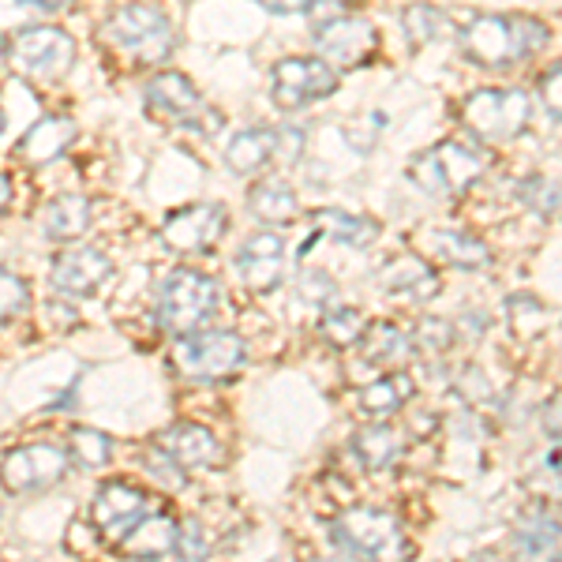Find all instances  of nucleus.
<instances>
[{
    "mask_svg": "<svg viewBox=\"0 0 562 562\" xmlns=\"http://www.w3.org/2000/svg\"><path fill=\"white\" fill-rule=\"evenodd\" d=\"M548 45V26L529 15H476L461 31V49L480 68H510Z\"/></svg>",
    "mask_w": 562,
    "mask_h": 562,
    "instance_id": "obj_1",
    "label": "nucleus"
},
{
    "mask_svg": "<svg viewBox=\"0 0 562 562\" xmlns=\"http://www.w3.org/2000/svg\"><path fill=\"white\" fill-rule=\"evenodd\" d=\"M330 537L357 562H409L413 543L402 521L375 506H357L330 521Z\"/></svg>",
    "mask_w": 562,
    "mask_h": 562,
    "instance_id": "obj_2",
    "label": "nucleus"
},
{
    "mask_svg": "<svg viewBox=\"0 0 562 562\" xmlns=\"http://www.w3.org/2000/svg\"><path fill=\"white\" fill-rule=\"evenodd\" d=\"M217 307V281L203 270H169L161 278L158 293H154V319H158L161 330L177 334V338H188L199 326L214 315Z\"/></svg>",
    "mask_w": 562,
    "mask_h": 562,
    "instance_id": "obj_3",
    "label": "nucleus"
},
{
    "mask_svg": "<svg viewBox=\"0 0 562 562\" xmlns=\"http://www.w3.org/2000/svg\"><path fill=\"white\" fill-rule=\"evenodd\" d=\"M105 38L121 53H128L139 65H158L173 53V23L161 8L150 4H128L116 8L113 20L105 26Z\"/></svg>",
    "mask_w": 562,
    "mask_h": 562,
    "instance_id": "obj_4",
    "label": "nucleus"
},
{
    "mask_svg": "<svg viewBox=\"0 0 562 562\" xmlns=\"http://www.w3.org/2000/svg\"><path fill=\"white\" fill-rule=\"evenodd\" d=\"M413 180L416 188H424L428 195H461L473 180L484 173V158L465 147V143H439L428 154L413 161Z\"/></svg>",
    "mask_w": 562,
    "mask_h": 562,
    "instance_id": "obj_5",
    "label": "nucleus"
},
{
    "mask_svg": "<svg viewBox=\"0 0 562 562\" xmlns=\"http://www.w3.org/2000/svg\"><path fill=\"white\" fill-rule=\"evenodd\" d=\"M529 94L525 90H473L465 98V124L480 139L487 143H506L518 139L529 124Z\"/></svg>",
    "mask_w": 562,
    "mask_h": 562,
    "instance_id": "obj_6",
    "label": "nucleus"
},
{
    "mask_svg": "<svg viewBox=\"0 0 562 562\" xmlns=\"http://www.w3.org/2000/svg\"><path fill=\"white\" fill-rule=\"evenodd\" d=\"M173 360L192 379H225L244 368L248 346L233 330H195L188 338H180Z\"/></svg>",
    "mask_w": 562,
    "mask_h": 562,
    "instance_id": "obj_7",
    "label": "nucleus"
},
{
    "mask_svg": "<svg viewBox=\"0 0 562 562\" xmlns=\"http://www.w3.org/2000/svg\"><path fill=\"white\" fill-rule=\"evenodd\" d=\"M68 465H71L68 447H57V442H26V447H15L0 458V484L15 495L45 492V487L60 484Z\"/></svg>",
    "mask_w": 562,
    "mask_h": 562,
    "instance_id": "obj_8",
    "label": "nucleus"
},
{
    "mask_svg": "<svg viewBox=\"0 0 562 562\" xmlns=\"http://www.w3.org/2000/svg\"><path fill=\"white\" fill-rule=\"evenodd\" d=\"M76 60V42H71L68 31L53 23H34L23 26L12 42V65L23 71V76L34 79H57L65 76Z\"/></svg>",
    "mask_w": 562,
    "mask_h": 562,
    "instance_id": "obj_9",
    "label": "nucleus"
},
{
    "mask_svg": "<svg viewBox=\"0 0 562 562\" xmlns=\"http://www.w3.org/2000/svg\"><path fill=\"white\" fill-rule=\"evenodd\" d=\"M150 514V495L124 480H109L90 498V521H94L98 537L109 543H121L128 532Z\"/></svg>",
    "mask_w": 562,
    "mask_h": 562,
    "instance_id": "obj_10",
    "label": "nucleus"
},
{
    "mask_svg": "<svg viewBox=\"0 0 562 562\" xmlns=\"http://www.w3.org/2000/svg\"><path fill=\"white\" fill-rule=\"evenodd\" d=\"M270 90H274V102L281 109H301L307 102H319V98L334 94L338 90V71L319 57H289L274 65Z\"/></svg>",
    "mask_w": 562,
    "mask_h": 562,
    "instance_id": "obj_11",
    "label": "nucleus"
},
{
    "mask_svg": "<svg viewBox=\"0 0 562 562\" xmlns=\"http://www.w3.org/2000/svg\"><path fill=\"white\" fill-rule=\"evenodd\" d=\"M315 45H319V53L334 71L338 68H360L368 65L371 57H375L379 49V34L375 26L368 20H360V15H334V20H326L319 26V34H315Z\"/></svg>",
    "mask_w": 562,
    "mask_h": 562,
    "instance_id": "obj_12",
    "label": "nucleus"
},
{
    "mask_svg": "<svg viewBox=\"0 0 562 562\" xmlns=\"http://www.w3.org/2000/svg\"><path fill=\"white\" fill-rule=\"evenodd\" d=\"M147 105L158 109V113L173 116L177 124H203V132H217L222 128V116L217 113H206L203 109V98H199L195 83L180 71H161L147 83Z\"/></svg>",
    "mask_w": 562,
    "mask_h": 562,
    "instance_id": "obj_13",
    "label": "nucleus"
},
{
    "mask_svg": "<svg viewBox=\"0 0 562 562\" xmlns=\"http://www.w3.org/2000/svg\"><path fill=\"white\" fill-rule=\"evenodd\" d=\"M229 217H225L222 203H195L184 206V211L169 214L166 225H161V240L173 251H203L222 237Z\"/></svg>",
    "mask_w": 562,
    "mask_h": 562,
    "instance_id": "obj_14",
    "label": "nucleus"
},
{
    "mask_svg": "<svg viewBox=\"0 0 562 562\" xmlns=\"http://www.w3.org/2000/svg\"><path fill=\"white\" fill-rule=\"evenodd\" d=\"M154 450L173 458L184 473L188 469H217L225 461L222 442L203 424H169L166 431L154 435Z\"/></svg>",
    "mask_w": 562,
    "mask_h": 562,
    "instance_id": "obj_15",
    "label": "nucleus"
},
{
    "mask_svg": "<svg viewBox=\"0 0 562 562\" xmlns=\"http://www.w3.org/2000/svg\"><path fill=\"white\" fill-rule=\"evenodd\" d=\"M109 274H113V262L98 248H68L53 259V285L71 296L94 293Z\"/></svg>",
    "mask_w": 562,
    "mask_h": 562,
    "instance_id": "obj_16",
    "label": "nucleus"
},
{
    "mask_svg": "<svg viewBox=\"0 0 562 562\" xmlns=\"http://www.w3.org/2000/svg\"><path fill=\"white\" fill-rule=\"evenodd\" d=\"M281 267H285V244H281L278 233H270V229L248 237V244H244L240 256H237V270L251 289H259V293H267V289L278 285Z\"/></svg>",
    "mask_w": 562,
    "mask_h": 562,
    "instance_id": "obj_17",
    "label": "nucleus"
},
{
    "mask_svg": "<svg viewBox=\"0 0 562 562\" xmlns=\"http://www.w3.org/2000/svg\"><path fill=\"white\" fill-rule=\"evenodd\" d=\"M177 529H180V518H173V514H166V510H154L135 525V529L116 543V548H121L128 559L154 562V559L169 555V551L177 548Z\"/></svg>",
    "mask_w": 562,
    "mask_h": 562,
    "instance_id": "obj_18",
    "label": "nucleus"
},
{
    "mask_svg": "<svg viewBox=\"0 0 562 562\" xmlns=\"http://www.w3.org/2000/svg\"><path fill=\"white\" fill-rule=\"evenodd\" d=\"M71 143H76V124L68 116H42L20 139V158L31 166H45V161L60 158Z\"/></svg>",
    "mask_w": 562,
    "mask_h": 562,
    "instance_id": "obj_19",
    "label": "nucleus"
},
{
    "mask_svg": "<svg viewBox=\"0 0 562 562\" xmlns=\"http://www.w3.org/2000/svg\"><path fill=\"white\" fill-rule=\"evenodd\" d=\"M352 458L368 469V473H383L402 458V435L390 424H371V428L352 435Z\"/></svg>",
    "mask_w": 562,
    "mask_h": 562,
    "instance_id": "obj_20",
    "label": "nucleus"
},
{
    "mask_svg": "<svg viewBox=\"0 0 562 562\" xmlns=\"http://www.w3.org/2000/svg\"><path fill=\"white\" fill-rule=\"evenodd\" d=\"M278 154V132L274 128H248L233 135V143L225 147V161L233 173H256Z\"/></svg>",
    "mask_w": 562,
    "mask_h": 562,
    "instance_id": "obj_21",
    "label": "nucleus"
},
{
    "mask_svg": "<svg viewBox=\"0 0 562 562\" xmlns=\"http://www.w3.org/2000/svg\"><path fill=\"white\" fill-rule=\"evenodd\" d=\"M45 233L53 240H76L90 229V199L83 195H57L45 206Z\"/></svg>",
    "mask_w": 562,
    "mask_h": 562,
    "instance_id": "obj_22",
    "label": "nucleus"
},
{
    "mask_svg": "<svg viewBox=\"0 0 562 562\" xmlns=\"http://www.w3.org/2000/svg\"><path fill=\"white\" fill-rule=\"evenodd\" d=\"M248 206L259 222L285 225L296 217V192L285 184V180H259V184L248 192Z\"/></svg>",
    "mask_w": 562,
    "mask_h": 562,
    "instance_id": "obj_23",
    "label": "nucleus"
},
{
    "mask_svg": "<svg viewBox=\"0 0 562 562\" xmlns=\"http://www.w3.org/2000/svg\"><path fill=\"white\" fill-rule=\"evenodd\" d=\"M409 397H413V379L405 371H386V375H379L375 383L360 390V409L371 416H386L402 409Z\"/></svg>",
    "mask_w": 562,
    "mask_h": 562,
    "instance_id": "obj_24",
    "label": "nucleus"
},
{
    "mask_svg": "<svg viewBox=\"0 0 562 562\" xmlns=\"http://www.w3.org/2000/svg\"><path fill=\"white\" fill-rule=\"evenodd\" d=\"M383 285L394 289V293L431 296L439 289V278L431 274V267L420 256H397L383 267Z\"/></svg>",
    "mask_w": 562,
    "mask_h": 562,
    "instance_id": "obj_25",
    "label": "nucleus"
},
{
    "mask_svg": "<svg viewBox=\"0 0 562 562\" xmlns=\"http://www.w3.org/2000/svg\"><path fill=\"white\" fill-rule=\"evenodd\" d=\"M319 229L330 233L334 240L349 244V248H368L379 237V225L364 214H346V211H319Z\"/></svg>",
    "mask_w": 562,
    "mask_h": 562,
    "instance_id": "obj_26",
    "label": "nucleus"
},
{
    "mask_svg": "<svg viewBox=\"0 0 562 562\" xmlns=\"http://www.w3.org/2000/svg\"><path fill=\"white\" fill-rule=\"evenodd\" d=\"M360 352H364L371 364H394V360H402L409 352V341H405V334L394 323H371L364 326Z\"/></svg>",
    "mask_w": 562,
    "mask_h": 562,
    "instance_id": "obj_27",
    "label": "nucleus"
},
{
    "mask_svg": "<svg viewBox=\"0 0 562 562\" xmlns=\"http://www.w3.org/2000/svg\"><path fill=\"white\" fill-rule=\"evenodd\" d=\"M431 244H435V251L450 262V267L476 270V267H484V262L492 259V256H487V248H484V240L469 237V233H435Z\"/></svg>",
    "mask_w": 562,
    "mask_h": 562,
    "instance_id": "obj_28",
    "label": "nucleus"
},
{
    "mask_svg": "<svg viewBox=\"0 0 562 562\" xmlns=\"http://www.w3.org/2000/svg\"><path fill=\"white\" fill-rule=\"evenodd\" d=\"M68 458L83 469H105L113 461V439L98 428H76L68 439Z\"/></svg>",
    "mask_w": 562,
    "mask_h": 562,
    "instance_id": "obj_29",
    "label": "nucleus"
},
{
    "mask_svg": "<svg viewBox=\"0 0 562 562\" xmlns=\"http://www.w3.org/2000/svg\"><path fill=\"white\" fill-rule=\"evenodd\" d=\"M319 334L334 349H349L364 338V315H360L357 307H330L319 323Z\"/></svg>",
    "mask_w": 562,
    "mask_h": 562,
    "instance_id": "obj_30",
    "label": "nucleus"
},
{
    "mask_svg": "<svg viewBox=\"0 0 562 562\" xmlns=\"http://www.w3.org/2000/svg\"><path fill=\"white\" fill-rule=\"evenodd\" d=\"M559 540V521L548 518V514H532L529 521L518 525V548L525 559H540L555 548Z\"/></svg>",
    "mask_w": 562,
    "mask_h": 562,
    "instance_id": "obj_31",
    "label": "nucleus"
},
{
    "mask_svg": "<svg viewBox=\"0 0 562 562\" xmlns=\"http://www.w3.org/2000/svg\"><path fill=\"white\" fill-rule=\"evenodd\" d=\"M211 529H206L199 518H184L177 529V559L180 562H203L206 555H211Z\"/></svg>",
    "mask_w": 562,
    "mask_h": 562,
    "instance_id": "obj_32",
    "label": "nucleus"
},
{
    "mask_svg": "<svg viewBox=\"0 0 562 562\" xmlns=\"http://www.w3.org/2000/svg\"><path fill=\"white\" fill-rule=\"evenodd\" d=\"M31 304V285L20 274H8L0 270V319H12L23 307Z\"/></svg>",
    "mask_w": 562,
    "mask_h": 562,
    "instance_id": "obj_33",
    "label": "nucleus"
},
{
    "mask_svg": "<svg viewBox=\"0 0 562 562\" xmlns=\"http://www.w3.org/2000/svg\"><path fill=\"white\" fill-rule=\"evenodd\" d=\"M143 465H147V473L154 476V480H161L166 487H184L188 484V476H184V469L177 465L173 458H166L161 450H147V458H143Z\"/></svg>",
    "mask_w": 562,
    "mask_h": 562,
    "instance_id": "obj_34",
    "label": "nucleus"
},
{
    "mask_svg": "<svg viewBox=\"0 0 562 562\" xmlns=\"http://www.w3.org/2000/svg\"><path fill=\"white\" fill-rule=\"evenodd\" d=\"M439 23H442V15L435 12V8L428 4H413L409 12H405V26H409V34L416 42H428L435 38V31H439Z\"/></svg>",
    "mask_w": 562,
    "mask_h": 562,
    "instance_id": "obj_35",
    "label": "nucleus"
},
{
    "mask_svg": "<svg viewBox=\"0 0 562 562\" xmlns=\"http://www.w3.org/2000/svg\"><path fill=\"white\" fill-rule=\"evenodd\" d=\"M540 98H543V105L551 109V113L562 121V65H555L551 71H543V79H540Z\"/></svg>",
    "mask_w": 562,
    "mask_h": 562,
    "instance_id": "obj_36",
    "label": "nucleus"
},
{
    "mask_svg": "<svg viewBox=\"0 0 562 562\" xmlns=\"http://www.w3.org/2000/svg\"><path fill=\"white\" fill-rule=\"evenodd\" d=\"M301 293L307 296V301H315V304H326L334 296V281L319 274V270H304V278H301Z\"/></svg>",
    "mask_w": 562,
    "mask_h": 562,
    "instance_id": "obj_37",
    "label": "nucleus"
},
{
    "mask_svg": "<svg viewBox=\"0 0 562 562\" xmlns=\"http://www.w3.org/2000/svg\"><path fill=\"white\" fill-rule=\"evenodd\" d=\"M416 334H420V338H416L420 346H431V349L450 346V326L442 323V319H424V323H420V330H416Z\"/></svg>",
    "mask_w": 562,
    "mask_h": 562,
    "instance_id": "obj_38",
    "label": "nucleus"
},
{
    "mask_svg": "<svg viewBox=\"0 0 562 562\" xmlns=\"http://www.w3.org/2000/svg\"><path fill=\"white\" fill-rule=\"evenodd\" d=\"M8 203H12V184H8V177L0 173V211H4Z\"/></svg>",
    "mask_w": 562,
    "mask_h": 562,
    "instance_id": "obj_39",
    "label": "nucleus"
},
{
    "mask_svg": "<svg viewBox=\"0 0 562 562\" xmlns=\"http://www.w3.org/2000/svg\"><path fill=\"white\" fill-rule=\"evenodd\" d=\"M0 132H4V109H0Z\"/></svg>",
    "mask_w": 562,
    "mask_h": 562,
    "instance_id": "obj_40",
    "label": "nucleus"
},
{
    "mask_svg": "<svg viewBox=\"0 0 562 562\" xmlns=\"http://www.w3.org/2000/svg\"><path fill=\"white\" fill-rule=\"evenodd\" d=\"M0 57H4V42H0Z\"/></svg>",
    "mask_w": 562,
    "mask_h": 562,
    "instance_id": "obj_41",
    "label": "nucleus"
},
{
    "mask_svg": "<svg viewBox=\"0 0 562 562\" xmlns=\"http://www.w3.org/2000/svg\"><path fill=\"white\" fill-rule=\"evenodd\" d=\"M319 562H326V559H319Z\"/></svg>",
    "mask_w": 562,
    "mask_h": 562,
    "instance_id": "obj_42",
    "label": "nucleus"
},
{
    "mask_svg": "<svg viewBox=\"0 0 562 562\" xmlns=\"http://www.w3.org/2000/svg\"><path fill=\"white\" fill-rule=\"evenodd\" d=\"M555 562H562V559H555Z\"/></svg>",
    "mask_w": 562,
    "mask_h": 562,
    "instance_id": "obj_43",
    "label": "nucleus"
}]
</instances>
